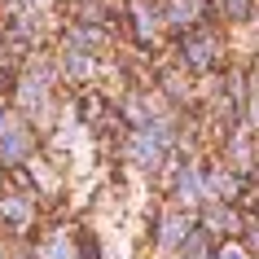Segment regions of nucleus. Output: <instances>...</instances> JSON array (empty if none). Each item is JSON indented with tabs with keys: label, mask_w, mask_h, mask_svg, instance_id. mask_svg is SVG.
<instances>
[{
	"label": "nucleus",
	"mask_w": 259,
	"mask_h": 259,
	"mask_svg": "<svg viewBox=\"0 0 259 259\" xmlns=\"http://www.w3.org/2000/svg\"><path fill=\"white\" fill-rule=\"evenodd\" d=\"M44 259H70V246L62 242V237H57V242H49V246H44Z\"/></svg>",
	"instance_id": "obj_1"
},
{
	"label": "nucleus",
	"mask_w": 259,
	"mask_h": 259,
	"mask_svg": "<svg viewBox=\"0 0 259 259\" xmlns=\"http://www.w3.org/2000/svg\"><path fill=\"white\" fill-rule=\"evenodd\" d=\"M5 215L14 220V224H22L27 220V202H5Z\"/></svg>",
	"instance_id": "obj_2"
},
{
	"label": "nucleus",
	"mask_w": 259,
	"mask_h": 259,
	"mask_svg": "<svg viewBox=\"0 0 259 259\" xmlns=\"http://www.w3.org/2000/svg\"><path fill=\"white\" fill-rule=\"evenodd\" d=\"M220 259H246V255L237 250V246H224V250H220Z\"/></svg>",
	"instance_id": "obj_3"
}]
</instances>
